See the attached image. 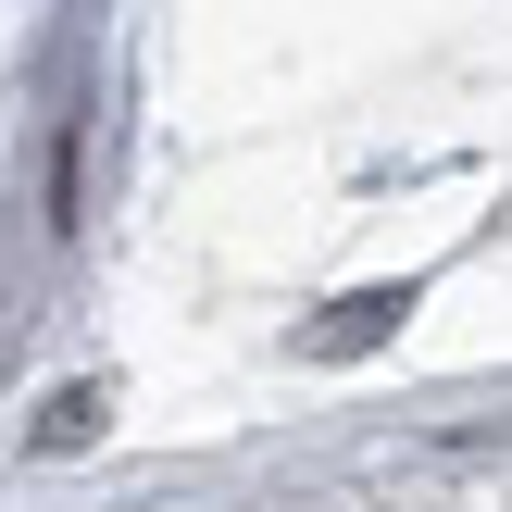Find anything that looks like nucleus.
<instances>
[{
    "label": "nucleus",
    "instance_id": "f257e3e1",
    "mask_svg": "<svg viewBox=\"0 0 512 512\" xmlns=\"http://www.w3.org/2000/svg\"><path fill=\"white\" fill-rule=\"evenodd\" d=\"M88 425H100V388H63V400H50V425H38V450H75Z\"/></svg>",
    "mask_w": 512,
    "mask_h": 512
}]
</instances>
